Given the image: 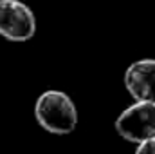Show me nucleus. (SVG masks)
Wrapping results in <instances>:
<instances>
[{
    "label": "nucleus",
    "instance_id": "nucleus-2",
    "mask_svg": "<svg viewBox=\"0 0 155 154\" xmlns=\"http://www.w3.org/2000/svg\"><path fill=\"white\" fill-rule=\"evenodd\" d=\"M116 132L130 143H144L155 140V103H141L126 107L116 118Z\"/></svg>",
    "mask_w": 155,
    "mask_h": 154
},
{
    "label": "nucleus",
    "instance_id": "nucleus-4",
    "mask_svg": "<svg viewBox=\"0 0 155 154\" xmlns=\"http://www.w3.org/2000/svg\"><path fill=\"white\" fill-rule=\"evenodd\" d=\"M124 87L135 102L155 103V58L134 62L124 73Z\"/></svg>",
    "mask_w": 155,
    "mask_h": 154
},
{
    "label": "nucleus",
    "instance_id": "nucleus-1",
    "mask_svg": "<svg viewBox=\"0 0 155 154\" xmlns=\"http://www.w3.org/2000/svg\"><path fill=\"white\" fill-rule=\"evenodd\" d=\"M35 116L41 129L56 136H67L78 127V109L72 98L58 89L40 94L35 103Z\"/></svg>",
    "mask_w": 155,
    "mask_h": 154
},
{
    "label": "nucleus",
    "instance_id": "nucleus-5",
    "mask_svg": "<svg viewBox=\"0 0 155 154\" xmlns=\"http://www.w3.org/2000/svg\"><path fill=\"white\" fill-rule=\"evenodd\" d=\"M134 154H155V140L144 142V143H139Z\"/></svg>",
    "mask_w": 155,
    "mask_h": 154
},
{
    "label": "nucleus",
    "instance_id": "nucleus-3",
    "mask_svg": "<svg viewBox=\"0 0 155 154\" xmlns=\"http://www.w3.org/2000/svg\"><path fill=\"white\" fill-rule=\"evenodd\" d=\"M36 33L33 9L20 0H0V35L9 42H27Z\"/></svg>",
    "mask_w": 155,
    "mask_h": 154
}]
</instances>
